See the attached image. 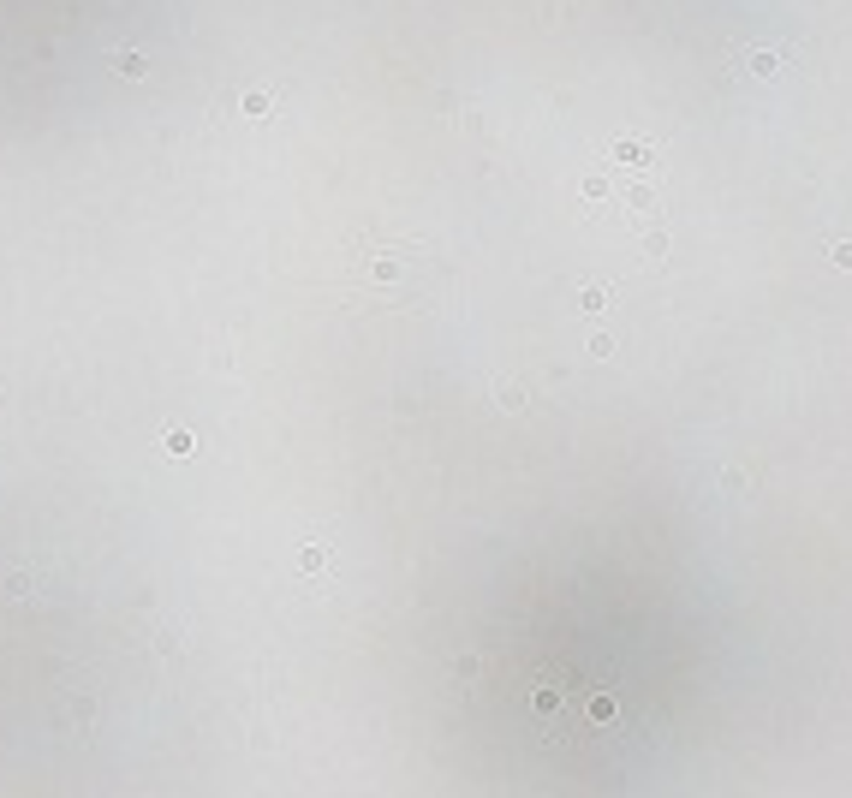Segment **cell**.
Segmentation results:
<instances>
[{"label": "cell", "instance_id": "1", "mask_svg": "<svg viewBox=\"0 0 852 798\" xmlns=\"http://www.w3.org/2000/svg\"><path fill=\"white\" fill-rule=\"evenodd\" d=\"M113 66H120L125 78H143V72H149V66H143V54H113Z\"/></svg>", "mask_w": 852, "mask_h": 798}, {"label": "cell", "instance_id": "2", "mask_svg": "<svg viewBox=\"0 0 852 798\" xmlns=\"http://www.w3.org/2000/svg\"><path fill=\"white\" fill-rule=\"evenodd\" d=\"M245 113H250V120H269V95L250 90V95H245Z\"/></svg>", "mask_w": 852, "mask_h": 798}]
</instances>
